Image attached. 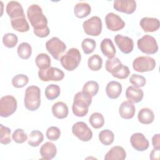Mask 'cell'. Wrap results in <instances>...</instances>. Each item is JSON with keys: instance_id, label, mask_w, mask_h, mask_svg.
Masks as SVG:
<instances>
[{"instance_id": "cell-11", "label": "cell", "mask_w": 160, "mask_h": 160, "mask_svg": "<svg viewBox=\"0 0 160 160\" xmlns=\"http://www.w3.org/2000/svg\"><path fill=\"white\" fill-rule=\"evenodd\" d=\"M72 132L79 140L84 142L90 141L92 137L91 129L88 126L86 123L82 121H78L73 124Z\"/></svg>"}, {"instance_id": "cell-24", "label": "cell", "mask_w": 160, "mask_h": 160, "mask_svg": "<svg viewBox=\"0 0 160 160\" xmlns=\"http://www.w3.org/2000/svg\"><path fill=\"white\" fill-rule=\"evenodd\" d=\"M52 112L56 118L64 119L68 115V107L64 102H57L52 106Z\"/></svg>"}, {"instance_id": "cell-36", "label": "cell", "mask_w": 160, "mask_h": 160, "mask_svg": "<svg viewBox=\"0 0 160 160\" xmlns=\"http://www.w3.org/2000/svg\"><path fill=\"white\" fill-rule=\"evenodd\" d=\"M99 88V84L96 81H89L84 84L82 91L86 92L91 95L92 97H93L98 94Z\"/></svg>"}, {"instance_id": "cell-40", "label": "cell", "mask_w": 160, "mask_h": 160, "mask_svg": "<svg viewBox=\"0 0 160 160\" xmlns=\"http://www.w3.org/2000/svg\"><path fill=\"white\" fill-rule=\"evenodd\" d=\"M0 132H1V139L0 142L2 144L7 145L11 142V129L3 126L2 124H0Z\"/></svg>"}, {"instance_id": "cell-45", "label": "cell", "mask_w": 160, "mask_h": 160, "mask_svg": "<svg viewBox=\"0 0 160 160\" xmlns=\"http://www.w3.org/2000/svg\"><path fill=\"white\" fill-rule=\"evenodd\" d=\"M152 144L154 149H160V136H159V134H156L152 136Z\"/></svg>"}, {"instance_id": "cell-28", "label": "cell", "mask_w": 160, "mask_h": 160, "mask_svg": "<svg viewBox=\"0 0 160 160\" xmlns=\"http://www.w3.org/2000/svg\"><path fill=\"white\" fill-rule=\"evenodd\" d=\"M44 140V136L42 132L34 130L32 131L28 138V144L32 147H38Z\"/></svg>"}, {"instance_id": "cell-22", "label": "cell", "mask_w": 160, "mask_h": 160, "mask_svg": "<svg viewBox=\"0 0 160 160\" xmlns=\"http://www.w3.org/2000/svg\"><path fill=\"white\" fill-rule=\"evenodd\" d=\"M144 92L143 91L138 88H136L133 86H130L127 88L126 90V98L135 103L141 102L143 98Z\"/></svg>"}, {"instance_id": "cell-10", "label": "cell", "mask_w": 160, "mask_h": 160, "mask_svg": "<svg viewBox=\"0 0 160 160\" xmlns=\"http://www.w3.org/2000/svg\"><path fill=\"white\" fill-rule=\"evenodd\" d=\"M39 78L45 82L49 81H59L64 78V72L59 68L55 67H49L45 69H39L38 71Z\"/></svg>"}, {"instance_id": "cell-25", "label": "cell", "mask_w": 160, "mask_h": 160, "mask_svg": "<svg viewBox=\"0 0 160 160\" xmlns=\"http://www.w3.org/2000/svg\"><path fill=\"white\" fill-rule=\"evenodd\" d=\"M138 119L141 123L149 124L153 122L154 119V114L151 109L148 108H144L139 111Z\"/></svg>"}, {"instance_id": "cell-33", "label": "cell", "mask_w": 160, "mask_h": 160, "mask_svg": "<svg viewBox=\"0 0 160 160\" xmlns=\"http://www.w3.org/2000/svg\"><path fill=\"white\" fill-rule=\"evenodd\" d=\"M99 139L102 144L109 146L114 142V134L109 129H104L99 133Z\"/></svg>"}, {"instance_id": "cell-42", "label": "cell", "mask_w": 160, "mask_h": 160, "mask_svg": "<svg viewBox=\"0 0 160 160\" xmlns=\"http://www.w3.org/2000/svg\"><path fill=\"white\" fill-rule=\"evenodd\" d=\"M12 138L14 142L19 144H22L28 140L27 134L22 129H16L12 134Z\"/></svg>"}, {"instance_id": "cell-20", "label": "cell", "mask_w": 160, "mask_h": 160, "mask_svg": "<svg viewBox=\"0 0 160 160\" xmlns=\"http://www.w3.org/2000/svg\"><path fill=\"white\" fill-rule=\"evenodd\" d=\"M126 158V152L124 149L119 146H113L106 154L105 160H123Z\"/></svg>"}, {"instance_id": "cell-14", "label": "cell", "mask_w": 160, "mask_h": 160, "mask_svg": "<svg viewBox=\"0 0 160 160\" xmlns=\"http://www.w3.org/2000/svg\"><path fill=\"white\" fill-rule=\"evenodd\" d=\"M130 142L132 148L138 151H144L148 149L149 146L148 140L142 133L136 132L131 135Z\"/></svg>"}, {"instance_id": "cell-6", "label": "cell", "mask_w": 160, "mask_h": 160, "mask_svg": "<svg viewBox=\"0 0 160 160\" xmlns=\"http://www.w3.org/2000/svg\"><path fill=\"white\" fill-rule=\"evenodd\" d=\"M138 49L143 53L154 54L158 51V46L156 39L149 34L144 35L137 41Z\"/></svg>"}, {"instance_id": "cell-7", "label": "cell", "mask_w": 160, "mask_h": 160, "mask_svg": "<svg viewBox=\"0 0 160 160\" xmlns=\"http://www.w3.org/2000/svg\"><path fill=\"white\" fill-rule=\"evenodd\" d=\"M17 109V101L11 95L2 96L0 99V116L7 118L12 115Z\"/></svg>"}, {"instance_id": "cell-4", "label": "cell", "mask_w": 160, "mask_h": 160, "mask_svg": "<svg viewBox=\"0 0 160 160\" xmlns=\"http://www.w3.org/2000/svg\"><path fill=\"white\" fill-rule=\"evenodd\" d=\"M81 60V54L78 49L72 48L69 49L60 59L62 66L69 71L76 69Z\"/></svg>"}, {"instance_id": "cell-12", "label": "cell", "mask_w": 160, "mask_h": 160, "mask_svg": "<svg viewBox=\"0 0 160 160\" xmlns=\"http://www.w3.org/2000/svg\"><path fill=\"white\" fill-rule=\"evenodd\" d=\"M107 28L111 31H118L125 26L124 21L120 16L114 12H109L105 17Z\"/></svg>"}, {"instance_id": "cell-41", "label": "cell", "mask_w": 160, "mask_h": 160, "mask_svg": "<svg viewBox=\"0 0 160 160\" xmlns=\"http://www.w3.org/2000/svg\"><path fill=\"white\" fill-rule=\"evenodd\" d=\"M129 82L136 88H141L143 87L146 82L145 78L138 74H133L130 76Z\"/></svg>"}, {"instance_id": "cell-44", "label": "cell", "mask_w": 160, "mask_h": 160, "mask_svg": "<svg viewBox=\"0 0 160 160\" xmlns=\"http://www.w3.org/2000/svg\"><path fill=\"white\" fill-rule=\"evenodd\" d=\"M129 74L130 71L129 68L127 66L122 64L121 66L115 72L112 74V76L120 79H126Z\"/></svg>"}, {"instance_id": "cell-9", "label": "cell", "mask_w": 160, "mask_h": 160, "mask_svg": "<svg viewBox=\"0 0 160 160\" xmlns=\"http://www.w3.org/2000/svg\"><path fill=\"white\" fill-rule=\"evenodd\" d=\"M156 67V61L154 58L149 56H139L132 62L134 70L139 72L152 71Z\"/></svg>"}, {"instance_id": "cell-2", "label": "cell", "mask_w": 160, "mask_h": 160, "mask_svg": "<svg viewBox=\"0 0 160 160\" xmlns=\"http://www.w3.org/2000/svg\"><path fill=\"white\" fill-rule=\"evenodd\" d=\"M92 102V96L84 92H78L74 96L72 106L73 114L78 117H84L88 112V108Z\"/></svg>"}, {"instance_id": "cell-5", "label": "cell", "mask_w": 160, "mask_h": 160, "mask_svg": "<svg viewBox=\"0 0 160 160\" xmlns=\"http://www.w3.org/2000/svg\"><path fill=\"white\" fill-rule=\"evenodd\" d=\"M46 48L54 59L59 61L66 49V45L58 37H52L46 42Z\"/></svg>"}, {"instance_id": "cell-26", "label": "cell", "mask_w": 160, "mask_h": 160, "mask_svg": "<svg viewBox=\"0 0 160 160\" xmlns=\"http://www.w3.org/2000/svg\"><path fill=\"white\" fill-rule=\"evenodd\" d=\"M91 12V6L85 2L77 3L74 8V13L78 18H83L88 16Z\"/></svg>"}, {"instance_id": "cell-15", "label": "cell", "mask_w": 160, "mask_h": 160, "mask_svg": "<svg viewBox=\"0 0 160 160\" xmlns=\"http://www.w3.org/2000/svg\"><path fill=\"white\" fill-rule=\"evenodd\" d=\"M113 8L117 11L131 14L136 9V2L134 0H116L114 1Z\"/></svg>"}, {"instance_id": "cell-31", "label": "cell", "mask_w": 160, "mask_h": 160, "mask_svg": "<svg viewBox=\"0 0 160 160\" xmlns=\"http://www.w3.org/2000/svg\"><path fill=\"white\" fill-rule=\"evenodd\" d=\"M102 65V59L98 54H94L88 58V68L93 71H99Z\"/></svg>"}, {"instance_id": "cell-37", "label": "cell", "mask_w": 160, "mask_h": 160, "mask_svg": "<svg viewBox=\"0 0 160 160\" xmlns=\"http://www.w3.org/2000/svg\"><path fill=\"white\" fill-rule=\"evenodd\" d=\"M18 42V36L13 33L9 32L5 34L2 37V43L6 47L8 48H12L15 47Z\"/></svg>"}, {"instance_id": "cell-23", "label": "cell", "mask_w": 160, "mask_h": 160, "mask_svg": "<svg viewBox=\"0 0 160 160\" xmlns=\"http://www.w3.org/2000/svg\"><path fill=\"white\" fill-rule=\"evenodd\" d=\"M100 48L102 53L108 59H111L114 57L116 54V48L111 39H104L100 44Z\"/></svg>"}, {"instance_id": "cell-46", "label": "cell", "mask_w": 160, "mask_h": 160, "mask_svg": "<svg viewBox=\"0 0 160 160\" xmlns=\"http://www.w3.org/2000/svg\"><path fill=\"white\" fill-rule=\"evenodd\" d=\"M159 150L160 149H153L152 151L151 152L149 158L152 160L154 159H159Z\"/></svg>"}, {"instance_id": "cell-1", "label": "cell", "mask_w": 160, "mask_h": 160, "mask_svg": "<svg viewBox=\"0 0 160 160\" xmlns=\"http://www.w3.org/2000/svg\"><path fill=\"white\" fill-rule=\"evenodd\" d=\"M27 17L33 28L34 34L39 38L47 37L50 32L47 18L42 13V8L37 4H32L27 10Z\"/></svg>"}, {"instance_id": "cell-43", "label": "cell", "mask_w": 160, "mask_h": 160, "mask_svg": "<svg viewBox=\"0 0 160 160\" xmlns=\"http://www.w3.org/2000/svg\"><path fill=\"white\" fill-rule=\"evenodd\" d=\"M46 135L49 140L55 141L60 138L61 131L58 127L51 126L48 128Z\"/></svg>"}, {"instance_id": "cell-32", "label": "cell", "mask_w": 160, "mask_h": 160, "mask_svg": "<svg viewBox=\"0 0 160 160\" xmlns=\"http://www.w3.org/2000/svg\"><path fill=\"white\" fill-rule=\"evenodd\" d=\"M89 122L92 128L95 129H99L104 124V118L101 113L96 112L92 113L90 116Z\"/></svg>"}, {"instance_id": "cell-27", "label": "cell", "mask_w": 160, "mask_h": 160, "mask_svg": "<svg viewBox=\"0 0 160 160\" xmlns=\"http://www.w3.org/2000/svg\"><path fill=\"white\" fill-rule=\"evenodd\" d=\"M12 28L20 32H27L29 29V25L26 19V17L17 19H11Z\"/></svg>"}, {"instance_id": "cell-3", "label": "cell", "mask_w": 160, "mask_h": 160, "mask_svg": "<svg viewBox=\"0 0 160 160\" xmlns=\"http://www.w3.org/2000/svg\"><path fill=\"white\" fill-rule=\"evenodd\" d=\"M24 103L26 108L31 111L37 110L41 105V90L36 86L28 87L25 91Z\"/></svg>"}, {"instance_id": "cell-8", "label": "cell", "mask_w": 160, "mask_h": 160, "mask_svg": "<svg viewBox=\"0 0 160 160\" xmlns=\"http://www.w3.org/2000/svg\"><path fill=\"white\" fill-rule=\"evenodd\" d=\"M84 31L88 35L98 36L102 32V21L99 17L94 16L84 21L82 24Z\"/></svg>"}, {"instance_id": "cell-21", "label": "cell", "mask_w": 160, "mask_h": 160, "mask_svg": "<svg viewBox=\"0 0 160 160\" xmlns=\"http://www.w3.org/2000/svg\"><path fill=\"white\" fill-rule=\"evenodd\" d=\"M106 92L108 98L110 99H117L122 92L121 84L115 81L109 82L106 87Z\"/></svg>"}, {"instance_id": "cell-17", "label": "cell", "mask_w": 160, "mask_h": 160, "mask_svg": "<svg viewBox=\"0 0 160 160\" xmlns=\"http://www.w3.org/2000/svg\"><path fill=\"white\" fill-rule=\"evenodd\" d=\"M136 108L134 102L128 100L122 102L119 108V113L120 116L125 119L132 118L135 114Z\"/></svg>"}, {"instance_id": "cell-30", "label": "cell", "mask_w": 160, "mask_h": 160, "mask_svg": "<svg viewBox=\"0 0 160 160\" xmlns=\"http://www.w3.org/2000/svg\"><path fill=\"white\" fill-rule=\"evenodd\" d=\"M19 57L22 59H27L30 58L32 54V48L31 45L26 42L21 43L17 49Z\"/></svg>"}, {"instance_id": "cell-19", "label": "cell", "mask_w": 160, "mask_h": 160, "mask_svg": "<svg viewBox=\"0 0 160 160\" xmlns=\"http://www.w3.org/2000/svg\"><path fill=\"white\" fill-rule=\"evenodd\" d=\"M42 159L49 160L53 159L57 154V148L55 144L51 142H46L43 144L39 150Z\"/></svg>"}, {"instance_id": "cell-13", "label": "cell", "mask_w": 160, "mask_h": 160, "mask_svg": "<svg viewBox=\"0 0 160 160\" xmlns=\"http://www.w3.org/2000/svg\"><path fill=\"white\" fill-rule=\"evenodd\" d=\"M114 41L120 51L124 54H129L134 48V42L132 38L124 36L121 34H116L114 36Z\"/></svg>"}, {"instance_id": "cell-34", "label": "cell", "mask_w": 160, "mask_h": 160, "mask_svg": "<svg viewBox=\"0 0 160 160\" xmlns=\"http://www.w3.org/2000/svg\"><path fill=\"white\" fill-rule=\"evenodd\" d=\"M60 87L57 84H49L45 89V96L49 100H53L56 99L60 95Z\"/></svg>"}, {"instance_id": "cell-29", "label": "cell", "mask_w": 160, "mask_h": 160, "mask_svg": "<svg viewBox=\"0 0 160 160\" xmlns=\"http://www.w3.org/2000/svg\"><path fill=\"white\" fill-rule=\"evenodd\" d=\"M36 64L39 69H45L51 67V58L46 53L39 54L35 59Z\"/></svg>"}, {"instance_id": "cell-18", "label": "cell", "mask_w": 160, "mask_h": 160, "mask_svg": "<svg viewBox=\"0 0 160 160\" xmlns=\"http://www.w3.org/2000/svg\"><path fill=\"white\" fill-rule=\"evenodd\" d=\"M140 26L146 32H152L156 31L160 26L159 20L155 18L144 17L140 21Z\"/></svg>"}, {"instance_id": "cell-38", "label": "cell", "mask_w": 160, "mask_h": 160, "mask_svg": "<svg viewBox=\"0 0 160 160\" xmlns=\"http://www.w3.org/2000/svg\"><path fill=\"white\" fill-rule=\"evenodd\" d=\"M29 82L28 77L22 74L16 75L12 79V84L16 88H22L24 87Z\"/></svg>"}, {"instance_id": "cell-39", "label": "cell", "mask_w": 160, "mask_h": 160, "mask_svg": "<svg viewBox=\"0 0 160 160\" xmlns=\"http://www.w3.org/2000/svg\"><path fill=\"white\" fill-rule=\"evenodd\" d=\"M96 46V42L93 39L85 38L83 39L81 43V47L83 52L86 54H89L92 53Z\"/></svg>"}, {"instance_id": "cell-16", "label": "cell", "mask_w": 160, "mask_h": 160, "mask_svg": "<svg viewBox=\"0 0 160 160\" xmlns=\"http://www.w3.org/2000/svg\"><path fill=\"white\" fill-rule=\"evenodd\" d=\"M6 11L11 19H17L25 17L23 8L18 1H9L6 5Z\"/></svg>"}, {"instance_id": "cell-35", "label": "cell", "mask_w": 160, "mask_h": 160, "mask_svg": "<svg viewBox=\"0 0 160 160\" xmlns=\"http://www.w3.org/2000/svg\"><path fill=\"white\" fill-rule=\"evenodd\" d=\"M120 59L118 58H112L111 59H108L106 61L105 64V68L106 70L111 73L113 74L122 65Z\"/></svg>"}]
</instances>
